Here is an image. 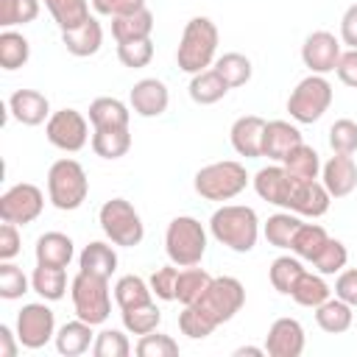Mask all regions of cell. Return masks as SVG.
<instances>
[{"label": "cell", "instance_id": "cell-40", "mask_svg": "<svg viewBox=\"0 0 357 357\" xmlns=\"http://www.w3.org/2000/svg\"><path fill=\"white\" fill-rule=\"evenodd\" d=\"M212 67H215V70H218V75L229 84V89L245 86V84L251 81V73H254L251 59H248V56H243V53H223V56H218V59H215V64H212Z\"/></svg>", "mask_w": 357, "mask_h": 357}, {"label": "cell", "instance_id": "cell-43", "mask_svg": "<svg viewBox=\"0 0 357 357\" xmlns=\"http://www.w3.org/2000/svg\"><path fill=\"white\" fill-rule=\"evenodd\" d=\"M39 11H42L39 0H0V25L3 28L28 25L39 17Z\"/></svg>", "mask_w": 357, "mask_h": 357}, {"label": "cell", "instance_id": "cell-36", "mask_svg": "<svg viewBox=\"0 0 357 357\" xmlns=\"http://www.w3.org/2000/svg\"><path fill=\"white\" fill-rule=\"evenodd\" d=\"M120 315H123V329L128 335H148V332H156L162 324V310L153 301L120 310Z\"/></svg>", "mask_w": 357, "mask_h": 357}, {"label": "cell", "instance_id": "cell-3", "mask_svg": "<svg viewBox=\"0 0 357 357\" xmlns=\"http://www.w3.org/2000/svg\"><path fill=\"white\" fill-rule=\"evenodd\" d=\"M251 176L248 170L234 162V159H223V162H212V165H204L195 178H192V187L195 192L204 198V201H231L237 198L245 187H248Z\"/></svg>", "mask_w": 357, "mask_h": 357}, {"label": "cell", "instance_id": "cell-20", "mask_svg": "<svg viewBox=\"0 0 357 357\" xmlns=\"http://www.w3.org/2000/svg\"><path fill=\"white\" fill-rule=\"evenodd\" d=\"M301 142L304 139H301L298 126H293L287 120H268L265 137H262V156H268L273 162H284V156Z\"/></svg>", "mask_w": 357, "mask_h": 357}, {"label": "cell", "instance_id": "cell-51", "mask_svg": "<svg viewBox=\"0 0 357 357\" xmlns=\"http://www.w3.org/2000/svg\"><path fill=\"white\" fill-rule=\"evenodd\" d=\"M176 279H178V268L176 265H165V268H156L148 279L151 290L156 298L162 301H176Z\"/></svg>", "mask_w": 357, "mask_h": 357}, {"label": "cell", "instance_id": "cell-31", "mask_svg": "<svg viewBox=\"0 0 357 357\" xmlns=\"http://www.w3.org/2000/svg\"><path fill=\"white\" fill-rule=\"evenodd\" d=\"M332 296V287L324 282V273H312V271H307L304 268V273L296 279V284H293V290H290V298L296 301V304H301V307H318V304H324L326 298Z\"/></svg>", "mask_w": 357, "mask_h": 357}, {"label": "cell", "instance_id": "cell-24", "mask_svg": "<svg viewBox=\"0 0 357 357\" xmlns=\"http://www.w3.org/2000/svg\"><path fill=\"white\" fill-rule=\"evenodd\" d=\"M53 343H56V351H59V354H64V357H78V354L89 351V346L95 343V337H92V324H86V321H81V318L67 321L64 326L56 329Z\"/></svg>", "mask_w": 357, "mask_h": 357}, {"label": "cell", "instance_id": "cell-10", "mask_svg": "<svg viewBox=\"0 0 357 357\" xmlns=\"http://www.w3.org/2000/svg\"><path fill=\"white\" fill-rule=\"evenodd\" d=\"M42 209H45V192L31 181H20L0 195V220L6 223L28 226L42 215Z\"/></svg>", "mask_w": 357, "mask_h": 357}, {"label": "cell", "instance_id": "cell-56", "mask_svg": "<svg viewBox=\"0 0 357 357\" xmlns=\"http://www.w3.org/2000/svg\"><path fill=\"white\" fill-rule=\"evenodd\" d=\"M340 42L357 47V3H351L340 17Z\"/></svg>", "mask_w": 357, "mask_h": 357}, {"label": "cell", "instance_id": "cell-25", "mask_svg": "<svg viewBox=\"0 0 357 357\" xmlns=\"http://www.w3.org/2000/svg\"><path fill=\"white\" fill-rule=\"evenodd\" d=\"M153 33V14L151 8H137L123 17H112V36L114 42H137V39H151Z\"/></svg>", "mask_w": 357, "mask_h": 357}, {"label": "cell", "instance_id": "cell-49", "mask_svg": "<svg viewBox=\"0 0 357 357\" xmlns=\"http://www.w3.org/2000/svg\"><path fill=\"white\" fill-rule=\"evenodd\" d=\"M139 357H178V343L170 335H159V332H148L139 335L137 349Z\"/></svg>", "mask_w": 357, "mask_h": 357}, {"label": "cell", "instance_id": "cell-34", "mask_svg": "<svg viewBox=\"0 0 357 357\" xmlns=\"http://www.w3.org/2000/svg\"><path fill=\"white\" fill-rule=\"evenodd\" d=\"M28 59H31V42L14 28H3V33H0V67L3 70H20L28 64Z\"/></svg>", "mask_w": 357, "mask_h": 357}, {"label": "cell", "instance_id": "cell-29", "mask_svg": "<svg viewBox=\"0 0 357 357\" xmlns=\"http://www.w3.org/2000/svg\"><path fill=\"white\" fill-rule=\"evenodd\" d=\"M187 89H190V98H192L198 106H212V103H218V100L226 98L229 84L218 75L215 67H209V70L195 73V75L190 78V86H187Z\"/></svg>", "mask_w": 357, "mask_h": 357}, {"label": "cell", "instance_id": "cell-52", "mask_svg": "<svg viewBox=\"0 0 357 357\" xmlns=\"http://www.w3.org/2000/svg\"><path fill=\"white\" fill-rule=\"evenodd\" d=\"M89 3L103 17H123L137 8H145V0H89Z\"/></svg>", "mask_w": 357, "mask_h": 357}, {"label": "cell", "instance_id": "cell-16", "mask_svg": "<svg viewBox=\"0 0 357 357\" xmlns=\"http://www.w3.org/2000/svg\"><path fill=\"white\" fill-rule=\"evenodd\" d=\"M167 103H170V92L159 78H142L128 92V106L139 117H159L167 112Z\"/></svg>", "mask_w": 357, "mask_h": 357}, {"label": "cell", "instance_id": "cell-41", "mask_svg": "<svg viewBox=\"0 0 357 357\" xmlns=\"http://www.w3.org/2000/svg\"><path fill=\"white\" fill-rule=\"evenodd\" d=\"M298 223H301L298 215L290 212V209H284V212H276V215H271V218L265 220L262 234H265L268 245H273V248H290Z\"/></svg>", "mask_w": 357, "mask_h": 357}, {"label": "cell", "instance_id": "cell-14", "mask_svg": "<svg viewBox=\"0 0 357 357\" xmlns=\"http://www.w3.org/2000/svg\"><path fill=\"white\" fill-rule=\"evenodd\" d=\"M329 204H332V195L318 178L304 181V178L290 176V192H287V206L284 209H290L296 215H304V218H321V215L329 212Z\"/></svg>", "mask_w": 357, "mask_h": 357}, {"label": "cell", "instance_id": "cell-47", "mask_svg": "<svg viewBox=\"0 0 357 357\" xmlns=\"http://www.w3.org/2000/svg\"><path fill=\"white\" fill-rule=\"evenodd\" d=\"M329 148L332 153H357V123L340 117L329 126Z\"/></svg>", "mask_w": 357, "mask_h": 357}, {"label": "cell", "instance_id": "cell-48", "mask_svg": "<svg viewBox=\"0 0 357 357\" xmlns=\"http://www.w3.org/2000/svg\"><path fill=\"white\" fill-rule=\"evenodd\" d=\"M117 59L123 67L139 70L148 67L153 59V42L151 39H137V42H117Z\"/></svg>", "mask_w": 357, "mask_h": 357}, {"label": "cell", "instance_id": "cell-1", "mask_svg": "<svg viewBox=\"0 0 357 357\" xmlns=\"http://www.w3.org/2000/svg\"><path fill=\"white\" fill-rule=\"evenodd\" d=\"M209 231L229 251L248 254V251H254V245L259 240V218L245 204H223L212 212Z\"/></svg>", "mask_w": 357, "mask_h": 357}, {"label": "cell", "instance_id": "cell-4", "mask_svg": "<svg viewBox=\"0 0 357 357\" xmlns=\"http://www.w3.org/2000/svg\"><path fill=\"white\" fill-rule=\"evenodd\" d=\"M86 195H89V178L81 162L67 156L56 159L47 170V201L61 212H73L86 201Z\"/></svg>", "mask_w": 357, "mask_h": 357}, {"label": "cell", "instance_id": "cell-18", "mask_svg": "<svg viewBox=\"0 0 357 357\" xmlns=\"http://www.w3.org/2000/svg\"><path fill=\"white\" fill-rule=\"evenodd\" d=\"M321 184L332 198H346L357 187V165L349 153H335L321 165Z\"/></svg>", "mask_w": 357, "mask_h": 357}, {"label": "cell", "instance_id": "cell-17", "mask_svg": "<svg viewBox=\"0 0 357 357\" xmlns=\"http://www.w3.org/2000/svg\"><path fill=\"white\" fill-rule=\"evenodd\" d=\"M265 123L259 114H243L231 123L229 131V142L234 148L237 156L245 159H259L262 156V137H265Z\"/></svg>", "mask_w": 357, "mask_h": 357}, {"label": "cell", "instance_id": "cell-54", "mask_svg": "<svg viewBox=\"0 0 357 357\" xmlns=\"http://www.w3.org/2000/svg\"><path fill=\"white\" fill-rule=\"evenodd\" d=\"M335 296L357 307V268H343L335 279Z\"/></svg>", "mask_w": 357, "mask_h": 357}, {"label": "cell", "instance_id": "cell-38", "mask_svg": "<svg viewBox=\"0 0 357 357\" xmlns=\"http://www.w3.org/2000/svg\"><path fill=\"white\" fill-rule=\"evenodd\" d=\"M209 282H212V276L204 268H198V265H190V268L178 271V279H176V301L181 307L195 304L204 296V290L209 287Z\"/></svg>", "mask_w": 357, "mask_h": 357}, {"label": "cell", "instance_id": "cell-58", "mask_svg": "<svg viewBox=\"0 0 357 357\" xmlns=\"http://www.w3.org/2000/svg\"><path fill=\"white\" fill-rule=\"evenodd\" d=\"M234 354H237V357H245V354H248V357H262V354H268V351H265V346H262V349H259V346H240V349H234Z\"/></svg>", "mask_w": 357, "mask_h": 357}, {"label": "cell", "instance_id": "cell-19", "mask_svg": "<svg viewBox=\"0 0 357 357\" xmlns=\"http://www.w3.org/2000/svg\"><path fill=\"white\" fill-rule=\"evenodd\" d=\"M8 112L22 126H42L53 114L50 112V100L36 89H17L8 98Z\"/></svg>", "mask_w": 357, "mask_h": 357}, {"label": "cell", "instance_id": "cell-45", "mask_svg": "<svg viewBox=\"0 0 357 357\" xmlns=\"http://www.w3.org/2000/svg\"><path fill=\"white\" fill-rule=\"evenodd\" d=\"M346 262H349V251H346V245H343L340 240H335V237H329L326 245L321 248V254L312 259L315 271L324 273V276H335V273H340V271L346 268Z\"/></svg>", "mask_w": 357, "mask_h": 357}, {"label": "cell", "instance_id": "cell-39", "mask_svg": "<svg viewBox=\"0 0 357 357\" xmlns=\"http://www.w3.org/2000/svg\"><path fill=\"white\" fill-rule=\"evenodd\" d=\"M114 301L120 310H128V307H137V304H145V301H153V290L151 284L137 276V273H126L114 282Z\"/></svg>", "mask_w": 357, "mask_h": 357}, {"label": "cell", "instance_id": "cell-33", "mask_svg": "<svg viewBox=\"0 0 357 357\" xmlns=\"http://www.w3.org/2000/svg\"><path fill=\"white\" fill-rule=\"evenodd\" d=\"M92 151L100 159H120L131 151V131L128 128H95Z\"/></svg>", "mask_w": 357, "mask_h": 357}, {"label": "cell", "instance_id": "cell-46", "mask_svg": "<svg viewBox=\"0 0 357 357\" xmlns=\"http://www.w3.org/2000/svg\"><path fill=\"white\" fill-rule=\"evenodd\" d=\"M92 354L95 357H128L131 354V343H128L126 332H120V329H103V332L95 335Z\"/></svg>", "mask_w": 357, "mask_h": 357}, {"label": "cell", "instance_id": "cell-13", "mask_svg": "<svg viewBox=\"0 0 357 357\" xmlns=\"http://www.w3.org/2000/svg\"><path fill=\"white\" fill-rule=\"evenodd\" d=\"M343 47H340V39L329 31H312L304 45H301V61L310 73L315 75H326V73H335L337 67V59H340Z\"/></svg>", "mask_w": 357, "mask_h": 357}, {"label": "cell", "instance_id": "cell-11", "mask_svg": "<svg viewBox=\"0 0 357 357\" xmlns=\"http://www.w3.org/2000/svg\"><path fill=\"white\" fill-rule=\"evenodd\" d=\"M45 137L53 148L75 153L89 139V123L78 109H59L45 123Z\"/></svg>", "mask_w": 357, "mask_h": 357}, {"label": "cell", "instance_id": "cell-28", "mask_svg": "<svg viewBox=\"0 0 357 357\" xmlns=\"http://www.w3.org/2000/svg\"><path fill=\"white\" fill-rule=\"evenodd\" d=\"M131 112L120 98H95L89 103L92 128H128Z\"/></svg>", "mask_w": 357, "mask_h": 357}, {"label": "cell", "instance_id": "cell-32", "mask_svg": "<svg viewBox=\"0 0 357 357\" xmlns=\"http://www.w3.org/2000/svg\"><path fill=\"white\" fill-rule=\"evenodd\" d=\"M326 240H329V234H326V229L321 226V223H298V229H296V234H293V243H290V251L298 257V259H307V262H312L318 254H321V248L326 245Z\"/></svg>", "mask_w": 357, "mask_h": 357}, {"label": "cell", "instance_id": "cell-22", "mask_svg": "<svg viewBox=\"0 0 357 357\" xmlns=\"http://www.w3.org/2000/svg\"><path fill=\"white\" fill-rule=\"evenodd\" d=\"M61 45L67 47V53L78 56V59H86V56H95L103 45V28L98 22V17H89L86 22H81L78 28H70V31H61Z\"/></svg>", "mask_w": 357, "mask_h": 357}, {"label": "cell", "instance_id": "cell-15", "mask_svg": "<svg viewBox=\"0 0 357 357\" xmlns=\"http://www.w3.org/2000/svg\"><path fill=\"white\" fill-rule=\"evenodd\" d=\"M307 335L296 318H276L265 335L268 357H298L304 351Z\"/></svg>", "mask_w": 357, "mask_h": 357}, {"label": "cell", "instance_id": "cell-30", "mask_svg": "<svg viewBox=\"0 0 357 357\" xmlns=\"http://www.w3.org/2000/svg\"><path fill=\"white\" fill-rule=\"evenodd\" d=\"M31 290L39 293L45 301H59L67 293V271L56 265H39L31 273Z\"/></svg>", "mask_w": 357, "mask_h": 357}, {"label": "cell", "instance_id": "cell-8", "mask_svg": "<svg viewBox=\"0 0 357 357\" xmlns=\"http://www.w3.org/2000/svg\"><path fill=\"white\" fill-rule=\"evenodd\" d=\"M245 304V287L240 279L234 276H212L209 287L204 290V296L195 301V307L201 310V315L218 329L220 324L231 321Z\"/></svg>", "mask_w": 357, "mask_h": 357}, {"label": "cell", "instance_id": "cell-5", "mask_svg": "<svg viewBox=\"0 0 357 357\" xmlns=\"http://www.w3.org/2000/svg\"><path fill=\"white\" fill-rule=\"evenodd\" d=\"M165 251L167 259L178 268L201 265L206 254V229L192 215H178L165 229Z\"/></svg>", "mask_w": 357, "mask_h": 357}, {"label": "cell", "instance_id": "cell-12", "mask_svg": "<svg viewBox=\"0 0 357 357\" xmlns=\"http://www.w3.org/2000/svg\"><path fill=\"white\" fill-rule=\"evenodd\" d=\"M17 337L25 349H42L56 337V315L45 301L22 304L17 312Z\"/></svg>", "mask_w": 357, "mask_h": 357}, {"label": "cell", "instance_id": "cell-7", "mask_svg": "<svg viewBox=\"0 0 357 357\" xmlns=\"http://www.w3.org/2000/svg\"><path fill=\"white\" fill-rule=\"evenodd\" d=\"M98 223H100L106 240L120 248H134L145 237V223H142L139 212L131 206V201H126V198H109L98 212Z\"/></svg>", "mask_w": 357, "mask_h": 357}, {"label": "cell", "instance_id": "cell-53", "mask_svg": "<svg viewBox=\"0 0 357 357\" xmlns=\"http://www.w3.org/2000/svg\"><path fill=\"white\" fill-rule=\"evenodd\" d=\"M20 251H22V237H20L17 223L3 220V226H0V259H14Z\"/></svg>", "mask_w": 357, "mask_h": 357}, {"label": "cell", "instance_id": "cell-55", "mask_svg": "<svg viewBox=\"0 0 357 357\" xmlns=\"http://www.w3.org/2000/svg\"><path fill=\"white\" fill-rule=\"evenodd\" d=\"M335 73H337L340 84H346V86L357 89V47H349V50H343V53H340Z\"/></svg>", "mask_w": 357, "mask_h": 357}, {"label": "cell", "instance_id": "cell-21", "mask_svg": "<svg viewBox=\"0 0 357 357\" xmlns=\"http://www.w3.org/2000/svg\"><path fill=\"white\" fill-rule=\"evenodd\" d=\"M254 190L262 201L273 204V206H287V192H290V173L284 170V165H268L262 170L254 173Z\"/></svg>", "mask_w": 357, "mask_h": 357}, {"label": "cell", "instance_id": "cell-37", "mask_svg": "<svg viewBox=\"0 0 357 357\" xmlns=\"http://www.w3.org/2000/svg\"><path fill=\"white\" fill-rule=\"evenodd\" d=\"M89 0H45V8L50 11L53 22L61 28V31H70V28H78L81 22H86L92 14H89Z\"/></svg>", "mask_w": 357, "mask_h": 357}, {"label": "cell", "instance_id": "cell-35", "mask_svg": "<svg viewBox=\"0 0 357 357\" xmlns=\"http://www.w3.org/2000/svg\"><path fill=\"white\" fill-rule=\"evenodd\" d=\"M282 165H284V170H287L293 178L312 181V178L321 176V156H318V151H315L312 145H307V142L296 145V148L284 156Z\"/></svg>", "mask_w": 357, "mask_h": 357}, {"label": "cell", "instance_id": "cell-6", "mask_svg": "<svg viewBox=\"0 0 357 357\" xmlns=\"http://www.w3.org/2000/svg\"><path fill=\"white\" fill-rule=\"evenodd\" d=\"M70 298H73V310L75 318L98 326L106 324V318L112 315V293H109V279L78 271L70 282Z\"/></svg>", "mask_w": 357, "mask_h": 357}, {"label": "cell", "instance_id": "cell-50", "mask_svg": "<svg viewBox=\"0 0 357 357\" xmlns=\"http://www.w3.org/2000/svg\"><path fill=\"white\" fill-rule=\"evenodd\" d=\"M178 329L181 335H187L190 340H204L215 332V326L201 315V310L195 304H187L181 312H178Z\"/></svg>", "mask_w": 357, "mask_h": 357}, {"label": "cell", "instance_id": "cell-2", "mask_svg": "<svg viewBox=\"0 0 357 357\" xmlns=\"http://www.w3.org/2000/svg\"><path fill=\"white\" fill-rule=\"evenodd\" d=\"M218 42H220L218 25L209 17H192L184 25L181 39H178V47H176V64H178V70L187 73V75H195L201 70H209L215 64Z\"/></svg>", "mask_w": 357, "mask_h": 357}, {"label": "cell", "instance_id": "cell-57", "mask_svg": "<svg viewBox=\"0 0 357 357\" xmlns=\"http://www.w3.org/2000/svg\"><path fill=\"white\" fill-rule=\"evenodd\" d=\"M20 346H22V343H20L17 332H11V326L0 324V357H17Z\"/></svg>", "mask_w": 357, "mask_h": 357}, {"label": "cell", "instance_id": "cell-23", "mask_svg": "<svg viewBox=\"0 0 357 357\" xmlns=\"http://www.w3.org/2000/svg\"><path fill=\"white\" fill-rule=\"evenodd\" d=\"M33 254H36L39 265L67 268L75 257V243L61 231H45V234H39V240L33 245Z\"/></svg>", "mask_w": 357, "mask_h": 357}, {"label": "cell", "instance_id": "cell-27", "mask_svg": "<svg viewBox=\"0 0 357 357\" xmlns=\"http://www.w3.org/2000/svg\"><path fill=\"white\" fill-rule=\"evenodd\" d=\"M354 307L346 304L343 298L337 296H329L324 304L315 307V324L326 332V335H343L351 329V321H354Z\"/></svg>", "mask_w": 357, "mask_h": 357}, {"label": "cell", "instance_id": "cell-42", "mask_svg": "<svg viewBox=\"0 0 357 357\" xmlns=\"http://www.w3.org/2000/svg\"><path fill=\"white\" fill-rule=\"evenodd\" d=\"M304 273V265H301V259L293 254H282V257H276L273 262H271V268H268V279H271V287L276 290V293H282V296H290V290H293V284H296V279Z\"/></svg>", "mask_w": 357, "mask_h": 357}, {"label": "cell", "instance_id": "cell-9", "mask_svg": "<svg viewBox=\"0 0 357 357\" xmlns=\"http://www.w3.org/2000/svg\"><path fill=\"white\" fill-rule=\"evenodd\" d=\"M332 106V84L326 75L310 73L296 84V89L287 98V112L296 123H315L321 120Z\"/></svg>", "mask_w": 357, "mask_h": 357}, {"label": "cell", "instance_id": "cell-26", "mask_svg": "<svg viewBox=\"0 0 357 357\" xmlns=\"http://www.w3.org/2000/svg\"><path fill=\"white\" fill-rule=\"evenodd\" d=\"M78 268L86 271V273H95V276H103V279H112V273L117 271V251L103 243V240H92L81 248L78 254Z\"/></svg>", "mask_w": 357, "mask_h": 357}, {"label": "cell", "instance_id": "cell-44", "mask_svg": "<svg viewBox=\"0 0 357 357\" xmlns=\"http://www.w3.org/2000/svg\"><path fill=\"white\" fill-rule=\"evenodd\" d=\"M28 290H31V279L22 273V268L14 265L11 259H0V296L6 301H14Z\"/></svg>", "mask_w": 357, "mask_h": 357}]
</instances>
